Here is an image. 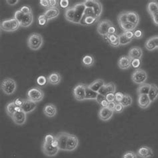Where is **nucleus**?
Here are the masks:
<instances>
[{"instance_id": "49", "label": "nucleus", "mask_w": 158, "mask_h": 158, "mask_svg": "<svg viewBox=\"0 0 158 158\" xmlns=\"http://www.w3.org/2000/svg\"><path fill=\"white\" fill-rule=\"evenodd\" d=\"M124 94L122 92H117L115 94V102L116 103H121L122 99L123 98Z\"/></svg>"}, {"instance_id": "3", "label": "nucleus", "mask_w": 158, "mask_h": 158, "mask_svg": "<svg viewBox=\"0 0 158 158\" xmlns=\"http://www.w3.org/2000/svg\"><path fill=\"white\" fill-rule=\"evenodd\" d=\"M27 98L28 100L34 103H39L43 100L44 98V93L43 90L37 87H34L28 90L27 93Z\"/></svg>"}, {"instance_id": "45", "label": "nucleus", "mask_w": 158, "mask_h": 158, "mask_svg": "<svg viewBox=\"0 0 158 158\" xmlns=\"http://www.w3.org/2000/svg\"><path fill=\"white\" fill-rule=\"evenodd\" d=\"M122 158H138V156H137V153L134 152L128 151L123 153Z\"/></svg>"}, {"instance_id": "25", "label": "nucleus", "mask_w": 158, "mask_h": 158, "mask_svg": "<svg viewBox=\"0 0 158 158\" xmlns=\"http://www.w3.org/2000/svg\"><path fill=\"white\" fill-rule=\"evenodd\" d=\"M92 8L94 11V14L95 18H96L98 19H99L100 16L102 14L103 11V6L102 4L100 2L97 1V0H94V3L92 6Z\"/></svg>"}, {"instance_id": "24", "label": "nucleus", "mask_w": 158, "mask_h": 158, "mask_svg": "<svg viewBox=\"0 0 158 158\" xmlns=\"http://www.w3.org/2000/svg\"><path fill=\"white\" fill-rule=\"evenodd\" d=\"M34 22V15L32 14H25L22 20V22L19 23L20 27H28Z\"/></svg>"}, {"instance_id": "2", "label": "nucleus", "mask_w": 158, "mask_h": 158, "mask_svg": "<svg viewBox=\"0 0 158 158\" xmlns=\"http://www.w3.org/2000/svg\"><path fill=\"white\" fill-rule=\"evenodd\" d=\"M1 89L4 94L11 95L15 92L17 84L12 78H6L1 83Z\"/></svg>"}, {"instance_id": "15", "label": "nucleus", "mask_w": 158, "mask_h": 158, "mask_svg": "<svg viewBox=\"0 0 158 158\" xmlns=\"http://www.w3.org/2000/svg\"><path fill=\"white\" fill-rule=\"evenodd\" d=\"M115 91L116 86L115 84L113 82H110L109 84H106L103 86H102V88L99 90L98 93L99 94L106 96V95L109 94H115Z\"/></svg>"}, {"instance_id": "44", "label": "nucleus", "mask_w": 158, "mask_h": 158, "mask_svg": "<svg viewBox=\"0 0 158 158\" xmlns=\"http://www.w3.org/2000/svg\"><path fill=\"white\" fill-rule=\"evenodd\" d=\"M24 14H23L22 11H21L19 10H17L14 14V18L18 21V22L20 23L21 22H22V20L24 16Z\"/></svg>"}, {"instance_id": "50", "label": "nucleus", "mask_w": 158, "mask_h": 158, "mask_svg": "<svg viewBox=\"0 0 158 158\" xmlns=\"http://www.w3.org/2000/svg\"><path fill=\"white\" fill-rule=\"evenodd\" d=\"M123 109H124V107L123 106V105L121 103H116L114 111L116 112V113L119 114V113H122V112L123 111Z\"/></svg>"}, {"instance_id": "7", "label": "nucleus", "mask_w": 158, "mask_h": 158, "mask_svg": "<svg viewBox=\"0 0 158 158\" xmlns=\"http://www.w3.org/2000/svg\"><path fill=\"white\" fill-rule=\"evenodd\" d=\"M114 26V24L109 19L102 20L98 23L97 27V31L98 34L102 37H106L108 35L109 29Z\"/></svg>"}, {"instance_id": "46", "label": "nucleus", "mask_w": 158, "mask_h": 158, "mask_svg": "<svg viewBox=\"0 0 158 158\" xmlns=\"http://www.w3.org/2000/svg\"><path fill=\"white\" fill-rule=\"evenodd\" d=\"M19 10L24 14H32V10L30 6H24L20 8Z\"/></svg>"}, {"instance_id": "35", "label": "nucleus", "mask_w": 158, "mask_h": 158, "mask_svg": "<svg viewBox=\"0 0 158 158\" xmlns=\"http://www.w3.org/2000/svg\"><path fill=\"white\" fill-rule=\"evenodd\" d=\"M145 48H146V49H148V50L149 52L153 51L154 49L157 48L155 42H154V41H153V40L152 38V37H150V38H149L146 41H145Z\"/></svg>"}, {"instance_id": "43", "label": "nucleus", "mask_w": 158, "mask_h": 158, "mask_svg": "<svg viewBox=\"0 0 158 158\" xmlns=\"http://www.w3.org/2000/svg\"><path fill=\"white\" fill-rule=\"evenodd\" d=\"M56 138L55 136H53L52 134H48L45 136V138L44 141L45 143H46L48 144H50L52 145V143L55 141Z\"/></svg>"}, {"instance_id": "13", "label": "nucleus", "mask_w": 158, "mask_h": 158, "mask_svg": "<svg viewBox=\"0 0 158 158\" xmlns=\"http://www.w3.org/2000/svg\"><path fill=\"white\" fill-rule=\"evenodd\" d=\"M114 113V111H112L110 110L109 108L106 107H102L100 109L99 111V118L103 122H107L108 120H110L112 116H113Z\"/></svg>"}, {"instance_id": "39", "label": "nucleus", "mask_w": 158, "mask_h": 158, "mask_svg": "<svg viewBox=\"0 0 158 158\" xmlns=\"http://www.w3.org/2000/svg\"><path fill=\"white\" fill-rule=\"evenodd\" d=\"M119 44L120 45H126L129 44H130L132 40H130L127 38V37L125 36V35L123 34L119 35Z\"/></svg>"}, {"instance_id": "63", "label": "nucleus", "mask_w": 158, "mask_h": 158, "mask_svg": "<svg viewBox=\"0 0 158 158\" xmlns=\"http://www.w3.org/2000/svg\"><path fill=\"white\" fill-rule=\"evenodd\" d=\"M108 103H109V102H108L106 100V99H104V100H103V101L100 103V105L102 106V107H107V106H108Z\"/></svg>"}, {"instance_id": "27", "label": "nucleus", "mask_w": 158, "mask_h": 158, "mask_svg": "<svg viewBox=\"0 0 158 158\" xmlns=\"http://www.w3.org/2000/svg\"><path fill=\"white\" fill-rule=\"evenodd\" d=\"M98 19L94 17V16H87L84 15L81 18L80 25H83V26H91L93 25L95 22H97Z\"/></svg>"}, {"instance_id": "31", "label": "nucleus", "mask_w": 158, "mask_h": 158, "mask_svg": "<svg viewBox=\"0 0 158 158\" xmlns=\"http://www.w3.org/2000/svg\"><path fill=\"white\" fill-rule=\"evenodd\" d=\"M82 64L86 68H90L94 65L95 63V60L92 56L85 55L82 58Z\"/></svg>"}, {"instance_id": "14", "label": "nucleus", "mask_w": 158, "mask_h": 158, "mask_svg": "<svg viewBox=\"0 0 158 158\" xmlns=\"http://www.w3.org/2000/svg\"><path fill=\"white\" fill-rule=\"evenodd\" d=\"M43 112L44 115L48 118H52L57 115V110L56 106L53 103H48L45 105L43 109Z\"/></svg>"}, {"instance_id": "26", "label": "nucleus", "mask_w": 158, "mask_h": 158, "mask_svg": "<svg viewBox=\"0 0 158 158\" xmlns=\"http://www.w3.org/2000/svg\"><path fill=\"white\" fill-rule=\"evenodd\" d=\"M75 14H76V10H75L73 6L72 7H68L65 11L64 17L68 22L73 23L75 19Z\"/></svg>"}, {"instance_id": "41", "label": "nucleus", "mask_w": 158, "mask_h": 158, "mask_svg": "<svg viewBox=\"0 0 158 158\" xmlns=\"http://www.w3.org/2000/svg\"><path fill=\"white\" fill-rule=\"evenodd\" d=\"M37 22H38V24L40 26H46L47 23H48L49 20L44 14H42V15H40L38 17V18H37Z\"/></svg>"}, {"instance_id": "59", "label": "nucleus", "mask_w": 158, "mask_h": 158, "mask_svg": "<svg viewBox=\"0 0 158 158\" xmlns=\"http://www.w3.org/2000/svg\"><path fill=\"white\" fill-rule=\"evenodd\" d=\"M23 102H24L23 99H21V98L15 99V101H14L16 106H18V107H22V105H23Z\"/></svg>"}, {"instance_id": "52", "label": "nucleus", "mask_w": 158, "mask_h": 158, "mask_svg": "<svg viewBox=\"0 0 158 158\" xmlns=\"http://www.w3.org/2000/svg\"><path fill=\"white\" fill-rule=\"evenodd\" d=\"M134 37L137 39L142 38L143 36V33L141 30H137L134 31Z\"/></svg>"}, {"instance_id": "48", "label": "nucleus", "mask_w": 158, "mask_h": 158, "mask_svg": "<svg viewBox=\"0 0 158 158\" xmlns=\"http://www.w3.org/2000/svg\"><path fill=\"white\" fill-rule=\"evenodd\" d=\"M84 15L87 16H94V17H95L92 7H85Z\"/></svg>"}, {"instance_id": "38", "label": "nucleus", "mask_w": 158, "mask_h": 158, "mask_svg": "<svg viewBox=\"0 0 158 158\" xmlns=\"http://www.w3.org/2000/svg\"><path fill=\"white\" fill-rule=\"evenodd\" d=\"M118 22L119 26L127 22V11H123L118 15Z\"/></svg>"}, {"instance_id": "8", "label": "nucleus", "mask_w": 158, "mask_h": 158, "mask_svg": "<svg viewBox=\"0 0 158 158\" xmlns=\"http://www.w3.org/2000/svg\"><path fill=\"white\" fill-rule=\"evenodd\" d=\"M73 95L77 101L82 102L85 100V84H78L73 89Z\"/></svg>"}, {"instance_id": "5", "label": "nucleus", "mask_w": 158, "mask_h": 158, "mask_svg": "<svg viewBox=\"0 0 158 158\" xmlns=\"http://www.w3.org/2000/svg\"><path fill=\"white\" fill-rule=\"evenodd\" d=\"M148 80V73L142 69H137L131 75V80L135 84L142 85L145 84Z\"/></svg>"}, {"instance_id": "28", "label": "nucleus", "mask_w": 158, "mask_h": 158, "mask_svg": "<svg viewBox=\"0 0 158 158\" xmlns=\"http://www.w3.org/2000/svg\"><path fill=\"white\" fill-rule=\"evenodd\" d=\"M105 84H105L104 81L102 80V79H99V80H95L94 81L91 83V84H89L88 86L91 89H92L93 91L98 93L99 90L102 88V86H103Z\"/></svg>"}, {"instance_id": "29", "label": "nucleus", "mask_w": 158, "mask_h": 158, "mask_svg": "<svg viewBox=\"0 0 158 158\" xmlns=\"http://www.w3.org/2000/svg\"><path fill=\"white\" fill-rule=\"evenodd\" d=\"M148 97L151 102H155L158 98V86L156 84H151V88L148 94Z\"/></svg>"}, {"instance_id": "10", "label": "nucleus", "mask_w": 158, "mask_h": 158, "mask_svg": "<svg viewBox=\"0 0 158 158\" xmlns=\"http://www.w3.org/2000/svg\"><path fill=\"white\" fill-rule=\"evenodd\" d=\"M73 7L76 10V14H75V19L73 23L80 24L83 15L84 14V11L85 10V6L84 3H77L73 6Z\"/></svg>"}, {"instance_id": "33", "label": "nucleus", "mask_w": 158, "mask_h": 158, "mask_svg": "<svg viewBox=\"0 0 158 158\" xmlns=\"http://www.w3.org/2000/svg\"><path fill=\"white\" fill-rule=\"evenodd\" d=\"M151 88V84H144L140 85L138 89H137V93L138 95H148L149 90Z\"/></svg>"}, {"instance_id": "64", "label": "nucleus", "mask_w": 158, "mask_h": 158, "mask_svg": "<svg viewBox=\"0 0 158 158\" xmlns=\"http://www.w3.org/2000/svg\"><path fill=\"white\" fill-rule=\"evenodd\" d=\"M152 38L153 40V41H154L157 48H158V36H153V37H152Z\"/></svg>"}, {"instance_id": "4", "label": "nucleus", "mask_w": 158, "mask_h": 158, "mask_svg": "<svg viewBox=\"0 0 158 158\" xmlns=\"http://www.w3.org/2000/svg\"><path fill=\"white\" fill-rule=\"evenodd\" d=\"M20 27L19 23L14 18L10 19L3 20L1 22L0 27L3 31L13 32L18 30Z\"/></svg>"}, {"instance_id": "42", "label": "nucleus", "mask_w": 158, "mask_h": 158, "mask_svg": "<svg viewBox=\"0 0 158 158\" xmlns=\"http://www.w3.org/2000/svg\"><path fill=\"white\" fill-rule=\"evenodd\" d=\"M36 82L40 86H44L47 84H48V80H47V77H45L44 76H40L39 77H37V80H36Z\"/></svg>"}, {"instance_id": "34", "label": "nucleus", "mask_w": 158, "mask_h": 158, "mask_svg": "<svg viewBox=\"0 0 158 158\" xmlns=\"http://www.w3.org/2000/svg\"><path fill=\"white\" fill-rule=\"evenodd\" d=\"M16 105L14 102H11L10 103H8L6 106V114L11 118L15 112L16 111Z\"/></svg>"}, {"instance_id": "30", "label": "nucleus", "mask_w": 158, "mask_h": 158, "mask_svg": "<svg viewBox=\"0 0 158 158\" xmlns=\"http://www.w3.org/2000/svg\"><path fill=\"white\" fill-rule=\"evenodd\" d=\"M85 100H92V99H94L95 100L97 98V96L98 95V93L95 92V91H93L92 89H91L88 85L85 84Z\"/></svg>"}, {"instance_id": "32", "label": "nucleus", "mask_w": 158, "mask_h": 158, "mask_svg": "<svg viewBox=\"0 0 158 158\" xmlns=\"http://www.w3.org/2000/svg\"><path fill=\"white\" fill-rule=\"evenodd\" d=\"M147 10L151 15L158 11V2L156 1H150L148 3Z\"/></svg>"}, {"instance_id": "47", "label": "nucleus", "mask_w": 158, "mask_h": 158, "mask_svg": "<svg viewBox=\"0 0 158 158\" xmlns=\"http://www.w3.org/2000/svg\"><path fill=\"white\" fill-rule=\"evenodd\" d=\"M141 63V60L139 59H136V60H131V66L135 69H139L140 67Z\"/></svg>"}, {"instance_id": "37", "label": "nucleus", "mask_w": 158, "mask_h": 158, "mask_svg": "<svg viewBox=\"0 0 158 158\" xmlns=\"http://www.w3.org/2000/svg\"><path fill=\"white\" fill-rule=\"evenodd\" d=\"M119 26L123 30V31H134L135 30V28L137 27V26H135V25L132 24L128 22L123 23V24L120 25Z\"/></svg>"}, {"instance_id": "19", "label": "nucleus", "mask_w": 158, "mask_h": 158, "mask_svg": "<svg viewBox=\"0 0 158 158\" xmlns=\"http://www.w3.org/2000/svg\"><path fill=\"white\" fill-rule=\"evenodd\" d=\"M138 106L141 109H147L152 103L148 95H138Z\"/></svg>"}, {"instance_id": "11", "label": "nucleus", "mask_w": 158, "mask_h": 158, "mask_svg": "<svg viewBox=\"0 0 158 158\" xmlns=\"http://www.w3.org/2000/svg\"><path fill=\"white\" fill-rule=\"evenodd\" d=\"M11 118L16 125L19 126H22V125L26 122L27 114L25 113L22 110L19 111H15Z\"/></svg>"}, {"instance_id": "20", "label": "nucleus", "mask_w": 158, "mask_h": 158, "mask_svg": "<svg viewBox=\"0 0 158 158\" xmlns=\"http://www.w3.org/2000/svg\"><path fill=\"white\" fill-rule=\"evenodd\" d=\"M21 107H22V111L27 114L31 113L36 109L37 103L28 100V99H26V100H24L23 105Z\"/></svg>"}, {"instance_id": "17", "label": "nucleus", "mask_w": 158, "mask_h": 158, "mask_svg": "<svg viewBox=\"0 0 158 158\" xmlns=\"http://www.w3.org/2000/svg\"><path fill=\"white\" fill-rule=\"evenodd\" d=\"M128 56L131 60L139 59L141 60L143 56V50L140 47L135 46L131 48L128 52Z\"/></svg>"}, {"instance_id": "61", "label": "nucleus", "mask_w": 158, "mask_h": 158, "mask_svg": "<svg viewBox=\"0 0 158 158\" xmlns=\"http://www.w3.org/2000/svg\"><path fill=\"white\" fill-rule=\"evenodd\" d=\"M6 3L9 6H15V5H16V4L19 3V0H7Z\"/></svg>"}, {"instance_id": "36", "label": "nucleus", "mask_w": 158, "mask_h": 158, "mask_svg": "<svg viewBox=\"0 0 158 158\" xmlns=\"http://www.w3.org/2000/svg\"><path fill=\"white\" fill-rule=\"evenodd\" d=\"M133 103V99L130 96L129 94H124L123 98L122 99V101L121 102V103L123 105L124 107H127L130 106Z\"/></svg>"}, {"instance_id": "55", "label": "nucleus", "mask_w": 158, "mask_h": 158, "mask_svg": "<svg viewBox=\"0 0 158 158\" xmlns=\"http://www.w3.org/2000/svg\"><path fill=\"white\" fill-rule=\"evenodd\" d=\"M40 3V5L45 8L48 9V8L50 7H49V0H41Z\"/></svg>"}, {"instance_id": "58", "label": "nucleus", "mask_w": 158, "mask_h": 158, "mask_svg": "<svg viewBox=\"0 0 158 158\" xmlns=\"http://www.w3.org/2000/svg\"><path fill=\"white\" fill-rule=\"evenodd\" d=\"M104 99H106V96H104V95H101V94H98V96H97V98H96V99H95V100H96V102L99 103V104H100V103L103 100H104Z\"/></svg>"}, {"instance_id": "18", "label": "nucleus", "mask_w": 158, "mask_h": 158, "mask_svg": "<svg viewBox=\"0 0 158 158\" xmlns=\"http://www.w3.org/2000/svg\"><path fill=\"white\" fill-rule=\"evenodd\" d=\"M118 65L119 69L122 70L127 69L131 66V60L128 56H122L119 59Z\"/></svg>"}, {"instance_id": "23", "label": "nucleus", "mask_w": 158, "mask_h": 158, "mask_svg": "<svg viewBox=\"0 0 158 158\" xmlns=\"http://www.w3.org/2000/svg\"><path fill=\"white\" fill-rule=\"evenodd\" d=\"M127 22L138 26L139 23V16L138 14L134 11H127Z\"/></svg>"}, {"instance_id": "57", "label": "nucleus", "mask_w": 158, "mask_h": 158, "mask_svg": "<svg viewBox=\"0 0 158 158\" xmlns=\"http://www.w3.org/2000/svg\"><path fill=\"white\" fill-rule=\"evenodd\" d=\"M59 6V2L56 0H49V7H57Z\"/></svg>"}, {"instance_id": "56", "label": "nucleus", "mask_w": 158, "mask_h": 158, "mask_svg": "<svg viewBox=\"0 0 158 158\" xmlns=\"http://www.w3.org/2000/svg\"><path fill=\"white\" fill-rule=\"evenodd\" d=\"M152 18L153 19V23H154L156 26H158V11L152 15Z\"/></svg>"}, {"instance_id": "51", "label": "nucleus", "mask_w": 158, "mask_h": 158, "mask_svg": "<svg viewBox=\"0 0 158 158\" xmlns=\"http://www.w3.org/2000/svg\"><path fill=\"white\" fill-rule=\"evenodd\" d=\"M69 3V2L68 1V0H60V1L59 2V5L61 7L66 10L67 8H68Z\"/></svg>"}, {"instance_id": "6", "label": "nucleus", "mask_w": 158, "mask_h": 158, "mask_svg": "<svg viewBox=\"0 0 158 158\" xmlns=\"http://www.w3.org/2000/svg\"><path fill=\"white\" fill-rule=\"evenodd\" d=\"M69 134L68 132L61 131L55 136L60 150L67 152V143Z\"/></svg>"}, {"instance_id": "16", "label": "nucleus", "mask_w": 158, "mask_h": 158, "mask_svg": "<svg viewBox=\"0 0 158 158\" xmlns=\"http://www.w3.org/2000/svg\"><path fill=\"white\" fill-rule=\"evenodd\" d=\"M137 156L140 158H150L153 156V151L149 147L141 146L137 152Z\"/></svg>"}, {"instance_id": "9", "label": "nucleus", "mask_w": 158, "mask_h": 158, "mask_svg": "<svg viewBox=\"0 0 158 158\" xmlns=\"http://www.w3.org/2000/svg\"><path fill=\"white\" fill-rule=\"evenodd\" d=\"M41 150H42L44 154L48 157H55L59 152L60 149L43 141L42 145H41Z\"/></svg>"}, {"instance_id": "40", "label": "nucleus", "mask_w": 158, "mask_h": 158, "mask_svg": "<svg viewBox=\"0 0 158 158\" xmlns=\"http://www.w3.org/2000/svg\"><path fill=\"white\" fill-rule=\"evenodd\" d=\"M106 40H107V41L108 43H114L115 42V41H119V35L117 34H111V35H109L108 34L106 37Z\"/></svg>"}, {"instance_id": "54", "label": "nucleus", "mask_w": 158, "mask_h": 158, "mask_svg": "<svg viewBox=\"0 0 158 158\" xmlns=\"http://www.w3.org/2000/svg\"><path fill=\"white\" fill-rule=\"evenodd\" d=\"M123 34L125 35L127 38L130 39V40H133L134 38V31H123Z\"/></svg>"}, {"instance_id": "22", "label": "nucleus", "mask_w": 158, "mask_h": 158, "mask_svg": "<svg viewBox=\"0 0 158 158\" xmlns=\"http://www.w3.org/2000/svg\"><path fill=\"white\" fill-rule=\"evenodd\" d=\"M48 83L53 85H56L60 84L61 81V76L60 73L52 72L47 77Z\"/></svg>"}, {"instance_id": "21", "label": "nucleus", "mask_w": 158, "mask_h": 158, "mask_svg": "<svg viewBox=\"0 0 158 158\" xmlns=\"http://www.w3.org/2000/svg\"><path fill=\"white\" fill-rule=\"evenodd\" d=\"M60 11L58 7H49L45 10L44 15L49 21L58 17V15H60Z\"/></svg>"}, {"instance_id": "12", "label": "nucleus", "mask_w": 158, "mask_h": 158, "mask_svg": "<svg viewBox=\"0 0 158 158\" xmlns=\"http://www.w3.org/2000/svg\"><path fill=\"white\" fill-rule=\"evenodd\" d=\"M79 145L78 138L73 134H69L67 143V152H73L77 148Z\"/></svg>"}, {"instance_id": "62", "label": "nucleus", "mask_w": 158, "mask_h": 158, "mask_svg": "<svg viewBox=\"0 0 158 158\" xmlns=\"http://www.w3.org/2000/svg\"><path fill=\"white\" fill-rule=\"evenodd\" d=\"M115 32H116V30H115V27H114V26L111 27L109 29V31H108V34H109V35L115 34Z\"/></svg>"}, {"instance_id": "1", "label": "nucleus", "mask_w": 158, "mask_h": 158, "mask_svg": "<svg viewBox=\"0 0 158 158\" xmlns=\"http://www.w3.org/2000/svg\"><path fill=\"white\" fill-rule=\"evenodd\" d=\"M43 44V37L41 34H38V33H32V34L29 35L27 40L28 48L34 51L39 50L42 47Z\"/></svg>"}, {"instance_id": "53", "label": "nucleus", "mask_w": 158, "mask_h": 158, "mask_svg": "<svg viewBox=\"0 0 158 158\" xmlns=\"http://www.w3.org/2000/svg\"><path fill=\"white\" fill-rule=\"evenodd\" d=\"M106 100L108 102H115V94H109L106 96Z\"/></svg>"}, {"instance_id": "60", "label": "nucleus", "mask_w": 158, "mask_h": 158, "mask_svg": "<svg viewBox=\"0 0 158 158\" xmlns=\"http://www.w3.org/2000/svg\"><path fill=\"white\" fill-rule=\"evenodd\" d=\"M116 103L115 102H109V103H108V106H107V108H109L110 110H112V111H114L115 110V106H116Z\"/></svg>"}]
</instances>
